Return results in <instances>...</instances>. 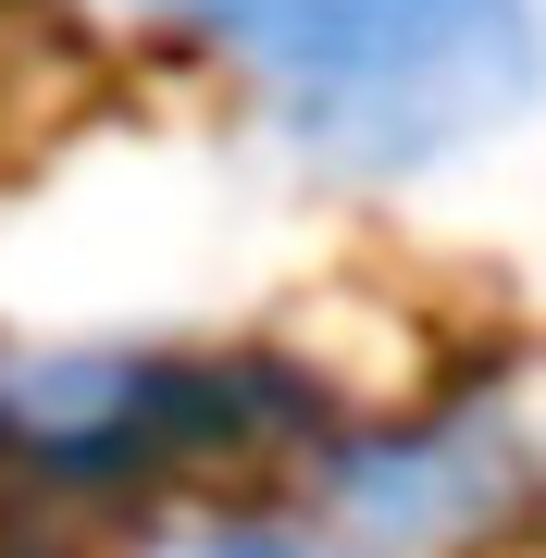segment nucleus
<instances>
[{
    "instance_id": "obj_2",
    "label": "nucleus",
    "mask_w": 546,
    "mask_h": 558,
    "mask_svg": "<svg viewBox=\"0 0 546 558\" xmlns=\"http://www.w3.org/2000/svg\"><path fill=\"white\" fill-rule=\"evenodd\" d=\"M324 422L262 348H162V336H0V472L50 497H137L162 472L236 459Z\"/></svg>"
},
{
    "instance_id": "obj_1",
    "label": "nucleus",
    "mask_w": 546,
    "mask_h": 558,
    "mask_svg": "<svg viewBox=\"0 0 546 558\" xmlns=\"http://www.w3.org/2000/svg\"><path fill=\"white\" fill-rule=\"evenodd\" d=\"M236 62L311 174L410 186L497 149L546 100V0H100Z\"/></svg>"
},
{
    "instance_id": "obj_4",
    "label": "nucleus",
    "mask_w": 546,
    "mask_h": 558,
    "mask_svg": "<svg viewBox=\"0 0 546 558\" xmlns=\"http://www.w3.org/2000/svg\"><path fill=\"white\" fill-rule=\"evenodd\" d=\"M149 558H373V546H348L336 521H286V509H211L186 534H162Z\"/></svg>"
},
{
    "instance_id": "obj_3",
    "label": "nucleus",
    "mask_w": 546,
    "mask_h": 558,
    "mask_svg": "<svg viewBox=\"0 0 546 558\" xmlns=\"http://www.w3.org/2000/svg\"><path fill=\"white\" fill-rule=\"evenodd\" d=\"M534 497H546V435L509 398H447V410L385 422V435L324 447V521L373 558L497 546Z\"/></svg>"
}]
</instances>
